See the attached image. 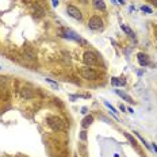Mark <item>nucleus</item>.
<instances>
[{"label":"nucleus","instance_id":"nucleus-1","mask_svg":"<svg viewBox=\"0 0 157 157\" xmlns=\"http://www.w3.org/2000/svg\"><path fill=\"white\" fill-rule=\"evenodd\" d=\"M47 125H49L50 129L54 130V131H65L66 130L65 122L58 117H47Z\"/></svg>","mask_w":157,"mask_h":157},{"label":"nucleus","instance_id":"nucleus-2","mask_svg":"<svg viewBox=\"0 0 157 157\" xmlns=\"http://www.w3.org/2000/svg\"><path fill=\"white\" fill-rule=\"evenodd\" d=\"M83 61L85 65L88 66H95L99 64V60H98V56L94 53V52H85L83 56Z\"/></svg>","mask_w":157,"mask_h":157},{"label":"nucleus","instance_id":"nucleus-3","mask_svg":"<svg viewBox=\"0 0 157 157\" xmlns=\"http://www.w3.org/2000/svg\"><path fill=\"white\" fill-rule=\"evenodd\" d=\"M80 73L83 76V79H85V80H95L96 77H98V72L95 69L89 68V66H85V68H81Z\"/></svg>","mask_w":157,"mask_h":157},{"label":"nucleus","instance_id":"nucleus-4","mask_svg":"<svg viewBox=\"0 0 157 157\" xmlns=\"http://www.w3.org/2000/svg\"><path fill=\"white\" fill-rule=\"evenodd\" d=\"M88 27L91 30H100L103 27V20H102V18L98 16V15L92 16L91 19L88 20Z\"/></svg>","mask_w":157,"mask_h":157},{"label":"nucleus","instance_id":"nucleus-5","mask_svg":"<svg viewBox=\"0 0 157 157\" xmlns=\"http://www.w3.org/2000/svg\"><path fill=\"white\" fill-rule=\"evenodd\" d=\"M66 12H68L69 16H72L76 20H81L83 19V15L80 12V10L76 8L75 5H68V7H66Z\"/></svg>","mask_w":157,"mask_h":157},{"label":"nucleus","instance_id":"nucleus-6","mask_svg":"<svg viewBox=\"0 0 157 157\" xmlns=\"http://www.w3.org/2000/svg\"><path fill=\"white\" fill-rule=\"evenodd\" d=\"M61 34H62V37H66V38H69V39H73V41H76V42H81V44H84V41H83L80 37H79V35H77L76 33L70 31V30H65L64 33L61 31Z\"/></svg>","mask_w":157,"mask_h":157},{"label":"nucleus","instance_id":"nucleus-7","mask_svg":"<svg viewBox=\"0 0 157 157\" xmlns=\"http://www.w3.org/2000/svg\"><path fill=\"white\" fill-rule=\"evenodd\" d=\"M20 96H22L25 100H28V99H33L34 96H35V94H34L30 88H25V87H23V88L20 89Z\"/></svg>","mask_w":157,"mask_h":157},{"label":"nucleus","instance_id":"nucleus-8","mask_svg":"<svg viewBox=\"0 0 157 157\" xmlns=\"http://www.w3.org/2000/svg\"><path fill=\"white\" fill-rule=\"evenodd\" d=\"M137 58H138V62H140L141 66H146V65H149V58H148L146 54L138 53V54H137Z\"/></svg>","mask_w":157,"mask_h":157},{"label":"nucleus","instance_id":"nucleus-9","mask_svg":"<svg viewBox=\"0 0 157 157\" xmlns=\"http://www.w3.org/2000/svg\"><path fill=\"white\" fill-rule=\"evenodd\" d=\"M92 5H94L96 10H99V11H106V3H104V0H92Z\"/></svg>","mask_w":157,"mask_h":157},{"label":"nucleus","instance_id":"nucleus-10","mask_svg":"<svg viewBox=\"0 0 157 157\" xmlns=\"http://www.w3.org/2000/svg\"><path fill=\"white\" fill-rule=\"evenodd\" d=\"M33 11L34 14H37V16H42L45 14V8L41 5V3H37L35 5H33Z\"/></svg>","mask_w":157,"mask_h":157},{"label":"nucleus","instance_id":"nucleus-11","mask_svg":"<svg viewBox=\"0 0 157 157\" xmlns=\"http://www.w3.org/2000/svg\"><path fill=\"white\" fill-rule=\"evenodd\" d=\"M92 122H94V117H92V115H87L85 118L83 119V122H81V126H83L84 129H87V127H88V126L91 125Z\"/></svg>","mask_w":157,"mask_h":157},{"label":"nucleus","instance_id":"nucleus-12","mask_svg":"<svg viewBox=\"0 0 157 157\" xmlns=\"http://www.w3.org/2000/svg\"><path fill=\"white\" fill-rule=\"evenodd\" d=\"M111 84H112L114 87H122V85H125V84H126V81L122 80V79H118V77H112L111 79Z\"/></svg>","mask_w":157,"mask_h":157},{"label":"nucleus","instance_id":"nucleus-13","mask_svg":"<svg viewBox=\"0 0 157 157\" xmlns=\"http://www.w3.org/2000/svg\"><path fill=\"white\" fill-rule=\"evenodd\" d=\"M115 92H117V95H118V96H120V98H122L123 100H126V102H133L130 96H129L127 94H125L123 91H120V89H115Z\"/></svg>","mask_w":157,"mask_h":157},{"label":"nucleus","instance_id":"nucleus-14","mask_svg":"<svg viewBox=\"0 0 157 157\" xmlns=\"http://www.w3.org/2000/svg\"><path fill=\"white\" fill-rule=\"evenodd\" d=\"M23 50H25V56H26L27 58H30V60H35V54H34L31 50H30L27 46H25V49H23Z\"/></svg>","mask_w":157,"mask_h":157},{"label":"nucleus","instance_id":"nucleus-15","mask_svg":"<svg viewBox=\"0 0 157 157\" xmlns=\"http://www.w3.org/2000/svg\"><path fill=\"white\" fill-rule=\"evenodd\" d=\"M120 28H122V30H123V31H125L126 34H127V35H130V37H134V33H133L131 30H130L127 26H126V25H120Z\"/></svg>","mask_w":157,"mask_h":157},{"label":"nucleus","instance_id":"nucleus-16","mask_svg":"<svg viewBox=\"0 0 157 157\" xmlns=\"http://www.w3.org/2000/svg\"><path fill=\"white\" fill-rule=\"evenodd\" d=\"M45 80H46V83H49V84H50V85H52L53 88H56V89L58 88V84H57L56 81H53V80H50V79H45Z\"/></svg>","mask_w":157,"mask_h":157},{"label":"nucleus","instance_id":"nucleus-17","mask_svg":"<svg viewBox=\"0 0 157 157\" xmlns=\"http://www.w3.org/2000/svg\"><path fill=\"white\" fill-rule=\"evenodd\" d=\"M141 10L144 11V12H146V14H152V12H153V11H152V8H150V7H148V5H142V7H141Z\"/></svg>","mask_w":157,"mask_h":157},{"label":"nucleus","instance_id":"nucleus-18","mask_svg":"<svg viewBox=\"0 0 157 157\" xmlns=\"http://www.w3.org/2000/svg\"><path fill=\"white\" fill-rule=\"evenodd\" d=\"M125 135H126V138H127V140H129V141H130V142H131L133 145H134V146H135V145H137V142H135V140H134V138H131V137H130V134H127V133H126Z\"/></svg>","mask_w":157,"mask_h":157},{"label":"nucleus","instance_id":"nucleus-19","mask_svg":"<svg viewBox=\"0 0 157 157\" xmlns=\"http://www.w3.org/2000/svg\"><path fill=\"white\" fill-rule=\"evenodd\" d=\"M80 138H81L83 141H85V140H87V133H85V130H83V131L80 133Z\"/></svg>","mask_w":157,"mask_h":157},{"label":"nucleus","instance_id":"nucleus-20","mask_svg":"<svg viewBox=\"0 0 157 157\" xmlns=\"http://www.w3.org/2000/svg\"><path fill=\"white\" fill-rule=\"evenodd\" d=\"M135 135H137V137H138V138H140V140H141V141L144 142V145H145V146H146V148H149V145L146 144V141H145V140H144V138H142V137H141L140 134H138V133H135Z\"/></svg>","mask_w":157,"mask_h":157},{"label":"nucleus","instance_id":"nucleus-21","mask_svg":"<svg viewBox=\"0 0 157 157\" xmlns=\"http://www.w3.org/2000/svg\"><path fill=\"white\" fill-rule=\"evenodd\" d=\"M52 4L54 5V7H57V5H58V0H52Z\"/></svg>","mask_w":157,"mask_h":157},{"label":"nucleus","instance_id":"nucleus-22","mask_svg":"<svg viewBox=\"0 0 157 157\" xmlns=\"http://www.w3.org/2000/svg\"><path fill=\"white\" fill-rule=\"evenodd\" d=\"M119 110H120V111H125V110H126V107H125L123 104H120V106H119Z\"/></svg>","mask_w":157,"mask_h":157},{"label":"nucleus","instance_id":"nucleus-23","mask_svg":"<svg viewBox=\"0 0 157 157\" xmlns=\"http://www.w3.org/2000/svg\"><path fill=\"white\" fill-rule=\"evenodd\" d=\"M149 2H150V3H152V4H154V5H156V7H157V0H149Z\"/></svg>","mask_w":157,"mask_h":157},{"label":"nucleus","instance_id":"nucleus-24","mask_svg":"<svg viewBox=\"0 0 157 157\" xmlns=\"http://www.w3.org/2000/svg\"><path fill=\"white\" fill-rule=\"evenodd\" d=\"M152 148L156 150V153H157V145H156V144H153V145H152Z\"/></svg>","mask_w":157,"mask_h":157},{"label":"nucleus","instance_id":"nucleus-25","mask_svg":"<svg viewBox=\"0 0 157 157\" xmlns=\"http://www.w3.org/2000/svg\"><path fill=\"white\" fill-rule=\"evenodd\" d=\"M111 2H112L114 4H117V3H118V2H117V0H111Z\"/></svg>","mask_w":157,"mask_h":157}]
</instances>
